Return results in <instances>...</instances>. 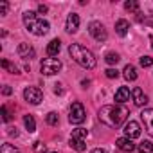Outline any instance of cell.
<instances>
[{
    "instance_id": "obj_5",
    "label": "cell",
    "mask_w": 153,
    "mask_h": 153,
    "mask_svg": "<svg viewBox=\"0 0 153 153\" xmlns=\"http://www.w3.org/2000/svg\"><path fill=\"white\" fill-rule=\"evenodd\" d=\"M85 117H87V114H85L83 105H81L79 101L72 103V106H70V114H68V121H70L72 124H81V123L85 121Z\"/></svg>"
},
{
    "instance_id": "obj_25",
    "label": "cell",
    "mask_w": 153,
    "mask_h": 153,
    "mask_svg": "<svg viewBox=\"0 0 153 153\" xmlns=\"http://www.w3.org/2000/svg\"><path fill=\"white\" fill-rule=\"evenodd\" d=\"M87 135H88V131H87L85 128H76V130L72 131V139H83V140H85Z\"/></svg>"
},
{
    "instance_id": "obj_29",
    "label": "cell",
    "mask_w": 153,
    "mask_h": 153,
    "mask_svg": "<svg viewBox=\"0 0 153 153\" xmlns=\"http://www.w3.org/2000/svg\"><path fill=\"white\" fill-rule=\"evenodd\" d=\"M34 151H36V153H47V148H45L43 142L38 140V142H34Z\"/></svg>"
},
{
    "instance_id": "obj_20",
    "label": "cell",
    "mask_w": 153,
    "mask_h": 153,
    "mask_svg": "<svg viewBox=\"0 0 153 153\" xmlns=\"http://www.w3.org/2000/svg\"><path fill=\"white\" fill-rule=\"evenodd\" d=\"M119 54L117 52H106V56H105V61L108 63V65H117L119 63Z\"/></svg>"
},
{
    "instance_id": "obj_35",
    "label": "cell",
    "mask_w": 153,
    "mask_h": 153,
    "mask_svg": "<svg viewBox=\"0 0 153 153\" xmlns=\"http://www.w3.org/2000/svg\"><path fill=\"white\" fill-rule=\"evenodd\" d=\"M90 153H108L106 149H103V148H96V149H92Z\"/></svg>"
},
{
    "instance_id": "obj_7",
    "label": "cell",
    "mask_w": 153,
    "mask_h": 153,
    "mask_svg": "<svg viewBox=\"0 0 153 153\" xmlns=\"http://www.w3.org/2000/svg\"><path fill=\"white\" fill-rule=\"evenodd\" d=\"M24 97H25V101L31 103V105H40L42 99H43V94H42V90H40L38 87H27V88L24 90Z\"/></svg>"
},
{
    "instance_id": "obj_26",
    "label": "cell",
    "mask_w": 153,
    "mask_h": 153,
    "mask_svg": "<svg viewBox=\"0 0 153 153\" xmlns=\"http://www.w3.org/2000/svg\"><path fill=\"white\" fill-rule=\"evenodd\" d=\"M0 153H20L13 144H9V142H6V144H2V148H0Z\"/></svg>"
},
{
    "instance_id": "obj_27",
    "label": "cell",
    "mask_w": 153,
    "mask_h": 153,
    "mask_svg": "<svg viewBox=\"0 0 153 153\" xmlns=\"http://www.w3.org/2000/svg\"><path fill=\"white\" fill-rule=\"evenodd\" d=\"M139 61H140V67H144V68L153 65V58H149V56H140V59H139Z\"/></svg>"
},
{
    "instance_id": "obj_9",
    "label": "cell",
    "mask_w": 153,
    "mask_h": 153,
    "mask_svg": "<svg viewBox=\"0 0 153 153\" xmlns=\"http://www.w3.org/2000/svg\"><path fill=\"white\" fill-rule=\"evenodd\" d=\"M140 119H142V123H144L146 131L153 137V108H144L142 114H140Z\"/></svg>"
},
{
    "instance_id": "obj_18",
    "label": "cell",
    "mask_w": 153,
    "mask_h": 153,
    "mask_svg": "<svg viewBox=\"0 0 153 153\" xmlns=\"http://www.w3.org/2000/svg\"><path fill=\"white\" fill-rule=\"evenodd\" d=\"M70 148H74L76 151H85L87 149V144L83 139H72L70 137Z\"/></svg>"
},
{
    "instance_id": "obj_38",
    "label": "cell",
    "mask_w": 153,
    "mask_h": 153,
    "mask_svg": "<svg viewBox=\"0 0 153 153\" xmlns=\"http://www.w3.org/2000/svg\"><path fill=\"white\" fill-rule=\"evenodd\" d=\"M51 153H58V151H51Z\"/></svg>"
},
{
    "instance_id": "obj_12",
    "label": "cell",
    "mask_w": 153,
    "mask_h": 153,
    "mask_svg": "<svg viewBox=\"0 0 153 153\" xmlns=\"http://www.w3.org/2000/svg\"><path fill=\"white\" fill-rule=\"evenodd\" d=\"M115 144H117V148H119V149H123V151H126V153H131V151L135 149V144L131 142V139H126V137L117 139V140H115Z\"/></svg>"
},
{
    "instance_id": "obj_21",
    "label": "cell",
    "mask_w": 153,
    "mask_h": 153,
    "mask_svg": "<svg viewBox=\"0 0 153 153\" xmlns=\"http://www.w3.org/2000/svg\"><path fill=\"white\" fill-rule=\"evenodd\" d=\"M45 121H47V124H51V126H58L59 117H58V114H56V112H49V114L45 115Z\"/></svg>"
},
{
    "instance_id": "obj_36",
    "label": "cell",
    "mask_w": 153,
    "mask_h": 153,
    "mask_svg": "<svg viewBox=\"0 0 153 153\" xmlns=\"http://www.w3.org/2000/svg\"><path fill=\"white\" fill-rule=\"evenodd\" d=\"M54 92L56 94H61V85H54Z\"/></svg>"
},
{
    "instance_id": "obj_23",
    "label": "cell",
    "mask_w": 153,
    "mask_h": 153,
    "mask_svg": "<svg viewBox=\"0 0 153 153\" xmlns=\"http://www.w3.org/2000/svg\"><path fill=\"white\" fill-rule=\"evenodd\" d=\"M139 153H153V144L149 140H144L139 144Z\"/></svg>"
},
{
    "instance_id": "obj_37",
    "label": "cell",
    "mask_w": 153,
    "mask_h": 153,
    "mask_svg": "<svg viewBox=\"0 0 153 153\" xmlns=\"http://www.w3.org/2000/svg\"><path fill=\"white\" fill-rule=\"evenodd\" d=\"M149 42H151V47H153V34L149 36Z\"/></svg>"
},
{
    "instance_id": "obj_33",
    "label": "cell",
    "mask_w": 153,
    "mask_h": 153,
    "mask_svg": "<svg viewBox=\"0 0 153 153\" xmlns=\"http://www.w3.org/2000/svg\"><path fill=\"white\" fill-rule=\"evenodd\" d=\"M38 13H42V15H43V13H47V6L40 4V6H38Z\"/></svg>"
},
{
    "instance_id": "obj_28",
    "label": "cell",
    "mask_w": 153,
    "mask_h": 153,
    "mask_svg": "<svg viewBox=\"0 0 153 153\" xmlns=\"http://www.w3.org/2000/svg\"><path fill=\"white\" fill-rule=\"evenodd\" d=\"M105 74H106V78L114 79V78H117V76H119V70H117V68H106Z\"/></svg>"
},
{
    "instance_id": "obj_24",
    "label": "cell",
    "mask_w": 153,
    "mask_h": 153,
    "mask_svg": "<svg viewBox=\"0 0 153 153\" xmlns=\"http://www.w3.org/2000/svg\"><path fill=\"white\" fill-rule=\"evenodd\" d=\"M2 67H4L6 70H9L11 74H20L18 67H16V65H13V63H11V61H7V59H2Z\"/></svg>"
},
{
    "instance_id": "obj_31",
    "label": "cell",
    "mask_w": 153,
    "mask_h": 153,
    "mask_svg": "<svg viewBox=\"0 0 153 153\" xmlns=\"http://www.w3.org/2000/svg\"><path fill=\"white\" fill-rule=\"evenodd\" d=\"M2 119H4V123H9V119H11L9 112H7V106H2Z\"/></svg>"
},
{
    "instance_id": "obj_16",
    "label": "cell",
    "mask_w": 153,
    "mask_h": 153,
    "mask_svg": "<svg viewBox=\"0 0 153 153\" xmlns=\"http://www.w3.org/2000/svg\"><path fill=\"white\" fill-rule=\"evenodd\" d=\"M128 29H130V22H128V20L121 18V20L115 22V33H117L119 36H126V34H128Z\"/></svg>"
},
{
    "instance_id": "obj_17",
    "label": "cell",
    "mask_w": 153,
    "mask_h": 153,
    "mask_svg": "<svg viewBox=\"0 0 153 153\" xmlns=\"http://www.w3.org/2000/svg\"><path fill=\"white\" fill-rule=\"evenodd\" d=\"M123 76H124L126 81H135V79H137V68L128 63V65L123 68Z\"/></svg>"
},
{
    "instance_id": "obj_14",
    "label": "cell",
    "mask_w": 153,
    "mask_h": 153,
    "mask_svg": "<svg viewBox=\"0 0 153 153\" xmlns=\"http://www.w3.org/2000/svg\"><path fill=\"white\" fill-rule=\"evenodd\" d=\"M59 49H61V42H59L58 38L51 40V42H49V45H47V54H49V58H54V56H58Z\"/></svg>"
},
{
    "instance_id": "obj_8",
    "label": "cell",
    "mask_w": 153,
    "mask_h": 153,
    "mask_svg": "<svg viewBox=\"0 0 153 153\" xmlns=\"http://www.w3.org/2000/svg\"><path fill=\"white\" fill-rule=\"evenodd\" d=\"M123 131H124V137L126 139H137V137H140V126H139L137 121L126 123V126H124Z\"/></svg>"
},
{
    "instance_id": "obj_1",
    "label": "cell",
    "mask_w": 153,
    "mask_h": 153,
    "mask_svg": "<svg viewBox=\"0 0 153 153\" xmlns=\"http://www.w3.org/2000/svg\"><path fill=\"white\" fill-rule=\"evenodd\" d=\"M128 108L123 105H106L97 112V117L103 124H106L108 128H119L126 117H128Z\"/></svg>"
},
{
    "instance_id": "obj_30",
    "label": "cell",
    "mask_w": 153,
    "mask_h": 153,
    "mask_svg": "<svg viewBox=\"0 0 153 153\" xmlns=\"http://www.w3.org/2000/svg\"><path fill=\"white\" fill-rule=\"evenodd\" d=\"M7 9H9V4L6 2V0H0V15L6 16L7 15Z\"/></svg>"
},
{
    "instance_id": "obj_15",
    "label": "cell",
    "mask_w": 153,
    "mask_h": 153,
    "mask_svg": "<svg viewBox=\"0 0 153 153\" xmlns=\"http://www.w3.org/2000/svg\"><path fill=\"white\" fill-rule=\"evenodd\" d=\"M126 101H130V90L126 87H119V90L115 92V103L117 105H123Z\"/></svg>"
},
{
    "instance_id": "obj_34",
    "label": "cell",
    "mask_w": 153,
    "mask_h": 153,
    "mask_svg": "<svg viewBox=\"0 0 153 153\" xmlns=\"http://www.w3.org/2000/svg\"><path fill=\"white\" fill-rule=\"evenodd\" d=\"M11 92H13V90H11V87H4V88H2V94H4V96H9Z\"/></svg>"
},
{
    "instance_id": "obj_3",
    "label": "cell",
    "mask_w": 153,
    "mask_h": 153,
    "mask_svg": "<svg viewBox=\"0 0 153 153\" xmlns=\"http://www.w3.org/2000/svg\"><path fill=\"white\" fill-rule=\"evenodd\" d=\"M22 18H24V24H25L27 31L33 33L34 36H43V34H47L49 29H51L49 22L43 20V18H38L34 11H25Z\"/></svg>"
},
{
    "instance_id": "obj_11",
    "label": "cell",
    "mask_w": 153,
    "mask_h": 153,
    "mask_svg": "<svg viewBox=\"0 0 153 153\" xmlns=\"http://www.w3.org/2000/svg\"><path fill=\"white\" fill-rule=\"evenodd\" d=\"M131 97H133L135 106H144V105L148 103V96L142 92V88H140V87H135V88L131 90Z\"/></svg>"
},
{
    "instance_id": "obj_4",
    "label": "cell",
    "mask_w": 153,
    "mask_h": 153,
    "mask_svg": "<svg viewBox=\"0 0 153 153\" xmlns=\"http://www.w3.org/2000/svg\"><path fill=\"white\" fill-rule=\"evenodd\" d=\"M40 70L45 76H54V74H58L61 70V61L58 58H45L42 61V65H40Z\"/></svg>"
},
{
    "instance_id": "obj_19",
    "label": "cell",
    "mask_w": 153,
    "mask_h": 153,
    "mask_svg": "<svg viewBox=\"0 0 153 153\" xmlns=\"http://www.w3.org/2000/svg\"><path fill=\"white\" fill-rule=\"evenodd\" d=\"M24 124H25V128H27L29 133L36 131V123H34V117L33 115H24Z\"/></svg>"
},
{
    "instance_id": "obj_2",
    "label": "cell",
    "mask_w": 153,
    "mask_h": 153,
    "mask_svg": "<svg viewBox=\"0 0 153 153\" xmlns=\"http://www.w3.org/2000/svg\"><path fill=\"white\" fill-rule=\"evenodd\" d=\"M68 54H70V58H72L76 63H78L79 67H83V68L92 70V68H96V65H97L94 52L88 51L87 47L79 45V43H72V45L68 47Z\"/></svg>"
},
{
    "instance_id": "obj_10",
    "label": "cell",
    "mask_w": 153,
    "mask_h": 153,
    "mask_svg": "<svg viewBox=\"0 0 153 153\" xmlns=\"http://www.w3.org/2000/svg\"><path fill=\"white\" fill-rule=\"evenodd\" d=\"M65 29H67V33H78V29H79V16L76 15V13H70L68 16H67V24H65Z\"/></svg>"
},
{
    "instance_id": "obj_32",
    "label": "cell",
    "mask_w": 153,
    "mask_h": 153,
    "mask_svg": "<svg viewBox=\"0 0 153 153\" xmlns=\"http://www.w3.org/2000/svg\"><path fill=\"white\" fill-rule=\"evenodd\" d=\"M7 133H9L11 137H18V130H16V128H9V131H7Z\"/></svg>"
},
{
    "instance_id": "obj_6",
    "label": "cell",
    "mask_w": 153,
    "mask_h": 153,
    "mask_svg": "<svg viewBox=\"0 0 153 153\" xmlns=\"http://www.w3.org/2000/svg\"><path fill=\"white\" fill-rule=\"evenodd\" d=\"M88 33L96 42H106V38H108L106 29H105V25L101 22H90L88 24Z\"/></svg>"
},
{
    "instance_id": "obj_22",
    "label": "cell",
    "mask_w": 153,
    "mask_h": 153,
    "mask_svg": "<svg viewBox=\"0 0 153 153\" xmlns=\"http://www.w3.org/2000/svg\"><path fill=\"white\" fill-rule=\"evenodd\" d=\"M124 9L139 15V2H135V0H128V2H124Z\"/></svg>"
},
{
    "instance_id": "obj_13",
    "label": "cell",
    "mask_w": 153,
    "mask_h": 153,
    "mask_svg": "<svg viewBox=\"0 0 153 153\" xmlns=\"http://www.w3.org/2000/svg\"><path fill=\"white\" fill-rule=\"evenodd\" d=\"M18 54H20V58H24V59H27V58H34V56H36L34 49H33L29 43H20V45H18Z\"/></svg>"
}]
</instances>
